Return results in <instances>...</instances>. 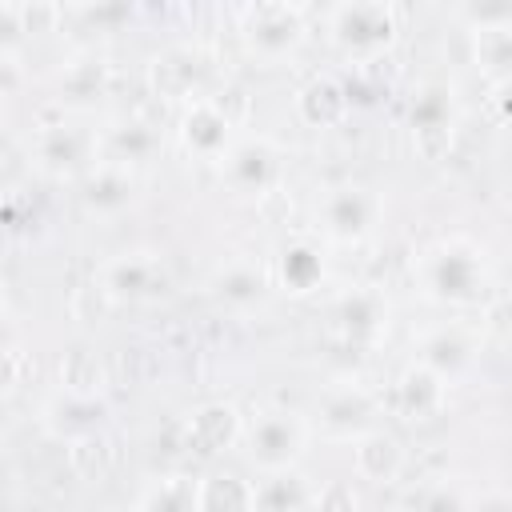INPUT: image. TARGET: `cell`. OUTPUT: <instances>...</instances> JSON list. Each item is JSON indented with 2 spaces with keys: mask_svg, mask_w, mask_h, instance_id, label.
<instances>
[{
  "mask_svg": "<svg viewBox=\"0 0 512 512\" xmlns=\"http://www.w3.org/2000/svg\"><path fill=\"white\" fill-rule=\"evenodd\" d=\"M24 384V356L20 348H0V400H8Z\"/></svg>",
  "mask_w": 512,
  "mask_h": 512,
  "instance_id": "35",
  "label": "cell"
},
{
  "mask_svg": "<svg viewBox=\"0 0 512 512\" xmlns=\"http://www.w3.org/2000/svg\"><path fill=\"white\" fill-rule=\"evenodd\" d=\"M60 20H64V8H56V4H20L24 32H52Z\"/></svg>",
  "mask_w": 512,
  "mask_h": 512,
  "instance_id": "34",
  "label": "cell"
},
{
  "mask_svg": "<svg viewBox=\"0 0 512 512\" xmlns=\"http://www.w3.org/2000/svg\"><path fill=\"white\" fill-rule=\"evenodd\" d=\"M56 376H60V392L72 396H104L108 388V368L88 344H72L68 352H60Z\"/></svg>",
  "mask_w": 512,
  "mask_h": 512,
  "instance_id": "26",
  "label": "cell"
},
{
  "mask_svg": "<svg viewBox=\"0 0 512 512\" xmlns=\"http://www.w3.org/2000/svg\"><path fill=\"white\" fill-rule=\"evenodd\" d=\"M148 84L152 96L168 100V104H196L208 100L220 88V72H216V56L192 44L168 48L160 56H152L148 64Z\"/></svg>",
  "mask_w": 512,
  "mask_h": 512,
  "instance_id": "6",
  "label": "cell"
},
{
  "mask_svg": "<svg viewBox=\"0 0 512 512\" xmlns=\"http://www.w3.org/2000/svg\"><path fill=\"white\" fill-rule=\"evenodd\" d=\"M136 200H140V172H128V168H116V164L100 160L80 180V204H84L88 216L112 220V216L128 212Z\"/></svg>",
  "mask_w": 512,
  "mask_h": 512,
  "instance_id": "20",
  "label": "cell"
},
{
  "mask_svg": "<svg viewBox=\"0 0 512 512\" xmlns=\"http://www.w3.org/2000/svg\"><path fill=\"white\" fill-rule=\"evenodd\" d=\"M468 512H512V504L504 492H488L480 500H468Z\"/></svg>",
  "mask_w": 512,
  "mask_h": 512,
  "instance_id": "37",
  "label": "cell"
},
{
  "mask_svg": "<svg viewBox=\"0 0 512 512\" xmlns=\"http://www.w3.org/2000/svg\"><path fill=\"white\" fill-rule=\"evenodd\" d=\"M96 284L104 288L112 308L116 304H152V300L172 292V272H168V260L160 252L128 248V252H116L112 260L100 264Z\"/></svg>",
  "mask_w": 512,
  "mask_h": 512,
  "instance_id": "7",
  "label": "cell"
},
{
  "mask_svg": "<svg viewBox=\"0 0 512 512\" xmlns=\"http://www.w3.org/2000/svg\"><path fill=\"white\" fill-rule=\"evenodd\" d=\"M312 508H316V512H356V508H360V496H356V488H352L348 480H332V484L316 488Z\"/></svg>",
  "mask_w": 512,
  "mask_h": 512,
  "instance_id": "32",
  "label": "cell"
},
{
  "mask_svg": "<svg viewBox=\"0 0 512 512\" xmlns=\"http://www.w3.org/2000/svg\"><path fill=\"white\" fill-rule=\"evenodd\" d=\"M196 508L200 512H256L252 480H244L240 472H228V468L204 472L200 492H196Z\"/></svg>",
  "mask_w": 512,
  "mask_h": 512,
  "instance_id": "27",
  "label": "cell"
},
{
  "mask_svg": "<svg viewBox=\"0 0 512 512\" xmlns=\"http://www.w3.org/2000/svg\"><path fill=\"white\" fill-rule=\"evenodd\" d=\"M472 48H476V68L492 80V88H504L512 76V24L472 32Z\"/></svg>",
  "mask_w": 512,
  "mask_h": 512,
  "instance_id": "29",
  "label": "cell"
},
{
  "mask_svg": "<svg viewBox=\"0 0 512 512\" xmlns=\"http://www.w3.org/2000/svg\"><path fill=\"white\" fill-rule=\"evenodd\" d=\"M268 288H272V272L260 260H252V256H232L212 276L216 300L224 308H232V312H252L268 296Z\"/></svg>",
  "mask_w": 512,
  "mask_h": 512,
  "instance_id": "22",
  "label": "cell"
},
{
  "mask_svg": "<svg viewBox=\"0 0 512 512\" xmlns=\"http://www.w3.org/2000/svg\"><path fill=\"white\" fill-rule=\"evenodd\" d=\"M416 288L424 300L452 312H484L500 300V280L488 252L468 236L432 240L412 264Z\"/></svg>",
  "mask_w": 512,
  "mask_h": 512,
  "instance_id": "1",
  "label": "cell"
},
{
  "mask_svg": "<svg viewBox=\"0 0 512 512\" xmlns=\"http://www.w3.org/2000/svg\"><path fill=\"white\" fill-rule=\"evenodd\" d=\"M224 184L244 200H268L284 176V152L268 136H240L232 152L220 160Z\"/></svg>",
  "mask_w": 512,
  "mask_h": 512,
  "instance_id": "11",
  "label": "cell"
},
{
  "mask_svg": "<svg viewBox=\"0 0 512 512\" xmlns=\"http://www.w3.org/2000/svg\"><path fill=\"white\" fill-rule=\"evenodd\" d=\"M312 496H316V488H312L296 468L264 472V476L252 484V504H256V512H308V508H312Z\"/></svg>",
  "mask_w": 512,
  "mask_h": 512,
  "instance_id": "25",
  "label": "cell"
},
{
  "mask_svg": "<svg viewBox=\"0 0 512 512\" xmlns=\"http://www.w3.org/2000/svg\"><path fill=\"white\" fill-rule=\"evenodd\" d=\"M332 332L352 348H376L392 328V304L376 284H352L328 304Z\"/></svg>",
  "mask_w": 512,
  "mask_h": 512,
  "instance_id": "10",
  "label": "cell"
},
{
  "mask_svg": "<svg viewBox=\"0 0 512 512\" xmlns=\"http://www.w3.org/2000/svg\"><path fill=\"white\" fill-rule=\"evenodd\" d=\"M384 216V200L356 180L332 184L316 200V224L332 244H364Z\"/></svg>",
  "mask_w": 512,
  "mask_h": 512,
  "instance_id": "8",
  "label": "cell"
},
{
  "mask_svg": "<svg viewBox=\"0 0 512 512\" xmlns=\"http://www.w3.org/2000/svg\"><path fill=\"white\" fill-rule=\"evenodd\" d=\"M176 136L184 144V152L200 164H220L232 144L240 140L236 136V124L212 104V100H196V104H184L180 108V120H176Z\"/></svg>",
  "mask_w": 512,
  "mask_h": 512,
  "instance_id": "13",
  "label": "cell"
},
{
  "mask_svg": "<svg viewBox=\"0 0 512 512\" xmlns=\"http://www.w3.org/2000/svg\"><path fill=\"white\" fill-rule=\"evenodd\" d=\"M328 40L352 64L384 60L400 40V12L388 0H352L328 8Z\"/></svg>",
  "mask_w": 512,
  "mask_h": 512,
  "instance_id": "2",
  "label": "cell"
},
{
  "mask_svg": "<svg viewBox=\"0 0 512 512\" xmlns=\"http://www.w3.org/2000/svg\"><path fill=\"white\" fill-rule=\"evenodd\" d=\"M108 308H112V300L104 296V288H100L96 280H88V284L76 288V296H72V312H76L80 320H104Z\"/></svg>",
  "mask_w": 512,
  "mask_h": 512,
  "instance_id": "33",
  "label": "cell"
},
{
  "mask_svg": "<svg viewBox=\"0 0 512 512\" xmlns=\"http://www.w3.org/2000/svg\"><path fill=\"white\" fill-rule=\"evenodd\" d=\"M380 412H384V404L368 388H360V384H332L328 392H320L316 420L308 428L320 432L324 440H348L352 444V440L368 436L372 428H380L376 424Z\"/></svg>",
  "mask_w": 512,
  "mask_h": 512,
  "instance_id": "12",
  "label": "cell"
},
{
  "mask_svg": "<svg viewBox=\"0 0 512 512\" xmlns=\"http://www.w3.org/2000/svg\"><path fill=\"white\" fill-rule=\"evenodd\" d=\"M52 84H56V104H60V108L84 112V108H92V104H100V100L108 96V88H112V64H108L100 52L88 48V52L68 56V60L56 68Z\"/></svg>",
  "mask_w": 512,
  "mask_h": 512,
  "instance_id": "17",
  "label": "cell"
},
{
  "mask_svg": "<svg viewBox=\"0 0 512 512\" xmlns=\"http://www.w3.org/2000/svg\"><path fill=\"white\" fill-rule=\"evenodd\" d=\"M456 124H460V108H456V88L444 80L424 84L412 104H408V132H412V148L420 160L440 164L452 156L456 144Z\"/></svg>",
  "mask_w": 512,
  "mask_h": 512,
  "instance_id": "9",
  "label": "cell"
},
{
  "mask_svg": "<svg viewBox=\"0 0 512 512\" xmlns=\"http://www.w3.org/2000/svg\"><path fill=\"white\" fill-rule=\"evenodd\" d=\"M268 272H272V284H280L284 292L308 296V292H316L324 284L328 256H324V248L312 236H292V240L280 244V252H276Z\"/></svg>",
  "mask_w": 512,
  "mask_h": 512,
  "instance_id": "21",
  "label": "cell"
},
{
  "mask_svg": "<svg viewBox=\"0 0 512 512\" xmlns=\"http://www.w3.org/2000/svg\"><path fill=\"white\" fill-rule=\"evenodd\" d=\"M296 116L308 128H336L348 116V88L328 72L308 76L296 92Z\"/></svg>",
  "mask_w": 512,
  "mask_h": 512,
  "instance_id": "24",
  "label": "cell"
},
{
  "mask_svg": "<svg viewBox=\"0 0 512 512\" xmlns=\"http://www.w3.org/2000/svg\"><path fill=\"white\" fill-rule=\"evenodd\" d=\"M24 36L20 28V4H0V48H16Z\"/></svg>",
  "mask_w": 512,
  "mask_h": 512,
  "instance_id": "36",
  "label": "cell"
},
{
  "mask_svg": "<svg viewBox=\"0 0 512 512\" xmlns=\"http://www.w3.org/2000/svg\"><path fill=\"white\" fill-rule=\"evenodd\" d=\"M0 164H4V152H0Z\"/></svg>",
  "mask_w": 512,
  "mask_h": 512,
  "instance_id": "39",
  "label": "cell"
},
{
  "mask_svg": "<svg viewBox=\"0 0 512 512\" xmlns=\"http://www.w3.org/2000/svg\"><path fill=\"white\" fill-rule=\"evenodd\" d=\"M160 152H164V132L148 116H124V120H112L108 128H100V160L104 164L140 172Z\"/></svg>",
  "mask_w": 512,
  "mask_h": 512,
  "instance_id": "14",
  "label": "cell"
},
{
  "mask_svg": "<svg viewBox=\"0 0 512 512\" xmlns=\"http://www.w3.org/2000/svg\"><path fill=\"white\" fill-rule=\"evenodd\" d=\"M416 512H468V496H464L460 484L440 480V484H432V488L420 496V508H416Z\"/></svg>",
  "mask_w": 512,
  "mask_h": 512,
  "instance_id": "30",
  "label": "cell"
},
{
  "mask_svg": "<svg viewBox=\"0 0 512 512\" xmlns=\"http://www.w3.org/2000/svg\"><path fill=\"white\" fill-rule=\"evenodd\" d=\"M380 404H388V412H392L396 420H404V424H428V420H436V416L444 412V404H448V384L436 380L432 372H424L420 364H408V368L392 380V388H388V396H384Z\"/></svg>",
  "mask_w": 512,
  "mask_h": 512,
  "instance_id": "16",
  "label": "cell"
},
{
  "mask_svg": "<svg viewBox=\"0 0 512 512\" xmlns=\"http://www.w3.org/2000/svg\"><path fill=\"white\" fill-rule=\"evenodd\" d=\"M32 164L48 180H84L100 164V132L68 120L64 108L32 128Z\"/></svg>",
  "mask_w": 512,
  "mask_h": 512,
  "instance_id": "3",
  "label": "cell"
},
{
  "mask_svg": "<svg viewBox=\"0 0 512 512\" xmlns=\"http://www.w3.org/2000/svg\"><path fill=\"white\" fill-rule=\"evenodd\" d=\"M16 336H20L16 316H12L8 304H0V348H16Z\"/></svg>",
  "mask_w": 512,
  "mask_h": 512,
  "instance_id": "38",
  "label": "cell"
},
{
  "mask_svg": "<svg viewBox=\"0 0 512 512\" xmlns=\"http://www.w3.org/2000/svg\"><path fill=\"white\" fill-rule=\"evenodd\" d=\"M416 364L436 380L452 384L476 364V336L464 324H436L416 340Z\"/></svg>",
  "mask_w": 512,
  "mask_h": 512,
  "instance_id": "15",
  "label": "cell"
},
{
  "mask_svg": "<svg viewBox=\"0 0 512 512\" xmlns=\"http://www.w3.org/2000/svg\"><path fill=\"white\" fill-rule=\"evenodd\" d=\"M196 492H200V476H192V472H164V476H156L140 492L136 512H200L196 508Z\"/></svg>",
  "mask_w": 512,
  "mask_h": 512,
  "instance_id": "28",
  "label": "cell"
},
{
  "mask_svg": "<svg viewBox=\"0 0 512 512\" xmlns=\"http://www.w3.org/2000/svg\"><path fill=\"white\" fill-rule=\"evenodd\" d=\"M240 432H244L240 408L228 400H208L184 420V448L196 456H220L240 444Z\"/></svg>",
  "mask_w": 512,
  "mask_h": 512,
  "instance_id": "19",
  "label": "cell"
},
{
  "mask_svg": "<svg viewBox=\"0 0 512 512\" xmlns=\"http://www.w3.org/2000/svg\"><path fill=\"white\" fill-rule=\"evenodd\" d=\"M352 460H356V472L372 484H396L404 464H408V452L400 444L396 432H384V428H372L368 436L352 440Z\"/></svg>",
  "mask_w": 512,
  "mask_h": 512,
  "instance_id": "23",
  "label": "cell"
},
{
  "mask_svg": "<svg viewBox=\"0 0 512 512\" xmlns=\"http://www.w3.org/2000/svg\"><path fill=\"white\" fill-rule=\"evenodd\" d=\"M240 40L244 48L264 60V64H280L292 60L304 40H308V12L300 4L288 0H256L240 8Z\"/></svg>",
  "mask_w": 512,
  "mask_h": 512,
  "instance_id": "4",
  "label": "cell"
},
{
  "mask_svg": "<svg viewBox=\"0 0 512 512\" xmlns=\"http://www.w3.org/2000/svg\"><path fill=\"white\" fill-rule=\"evenodd\" d=\"M308 440H312V428L296 408H260L256 416L244 420V432H240V444L260 476L296 468L300 456L308 452Z\"/></svg>",
  "mask_w": 512,
  "mask_h": 512,
  "instance_id": "5",
  "label": "cell"
},
{
  "mask_svg": "<svg viewBox=\"0 0 512 512\" xmlns=\"http://www.w3.org/2000/svg\"><path fill=\"white\" fill-rule=\"evenodd\" d=\"M40 424L52 440H64V444H80V440H92L104 432L108 424V404L104 396H72V392H56L44 412H40Z\"/></svg>",
  "mask_w": 512,
  "mask_h": 512,
  "instance_id": "18",
  "label": "cell"
},
{
  "mask_svg": "<svg viewBox=\"0 0 512 512\" xmlns=\"http://www.w3.org/2000/svg\"><path fill=\"white\" fill-rule=\"evenodd\" d=\"M28 88V68L16 48H0V104L16 100Z\"/></svg>",
  "mask_w": 512,
  "mask_h": 512,
  "instance_id": "31",
  "label": "cell"
}]
</instances>
